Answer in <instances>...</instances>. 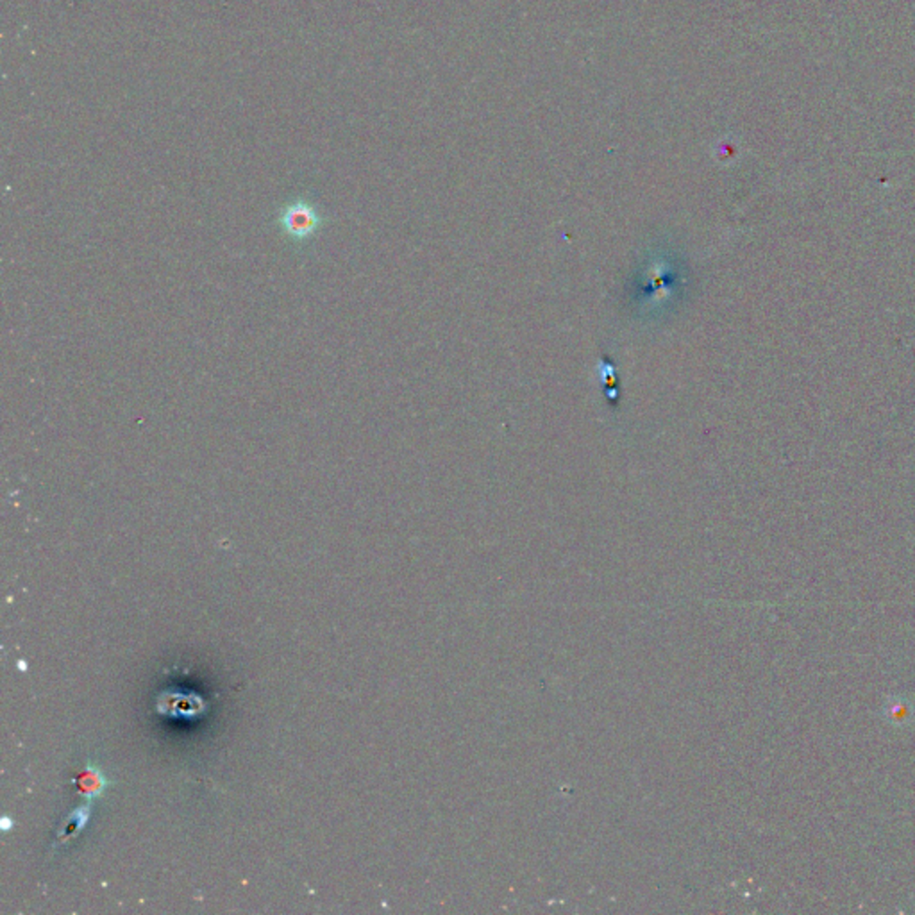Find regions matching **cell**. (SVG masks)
Returning a JSON list of instances; mask_svg holds the SVG:
<instances>
[{
  "label": "cell",
  "instance_id": "cell-3",
  "mask_svg": "<svg viewBox=\"0 0 915 915\" xmlns=\"http://www.w3.org/2000/svg\"><path fill=\"white\" fill-rule=\"evenodd\" d=\"M107 781L104 778V774L96 769L92 764L86 766V774L83 776V792L88 799H94L98 794L104 792Z\"/></svg>",
  "mask_w": 915,
  "mask_h": 915
},
{
  "label": "cell",
  "instance_id": "cell-2",
  "mask_svg": "<svg viewBox=\"0 0 915 915\" xmlns=\"http://www.w3.org/2000/svg\"><path fill=\"white\" fill-rule=\"evenodd\" d=\"M90 803H92V801H90ZM90 803H88V805L79 807L74 814H70V818H68V819L65 820V826H63V829H61V831H59V835H57V840H59L61 844H65V842H68V840L76 839V837L83 831L85 824L88 822V818H90Z\"/></svg>",
  "mask_w": 915,
  "mask_h": 915
},
{
  "label": "cell",
  "instance_id": "cell-1",
  "mask_svg": "<svg viewBox=\"0 0 915 915\" xmlns=\"http://www.w3.org/2000/svg\"><path fill=\"white\" fill-rule=\"evenodd\" d=\"M328 215L308 195L293 197L276 213L281 235L295 245L310 243L328 226Z\"/></svg>",
  "mask_w": 915,
  "mask_h": 915
}]
</instances>
